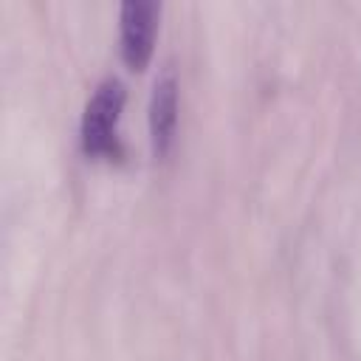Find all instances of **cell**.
I'll use <instances>...</instances> for the list:
<instances>
[{
	"mask_svg": "<svg viewBox=\"0 0 361 361\" xmlns=\"http://www.w3.org/2000/svg\"><path fill=\"white\" fill-rule=\"evenodd\" d=\"M127 102V90L121 79L107 76L96 85L93 96L85 104L82 113V149L93 158H118L121 155V138H118V118Z\"/></svg>",
	"mask_w": 361,
	"mask_h": 361,
	"instance_id": "6da1fadb",
	"label": "cell"
},
{
	"mask_svg": "<svg viewBox=\"0 0 361 361\" xmlns=\"http://www.w3.org/2000/svg\"><path fill=\"white\" fill-rule=\"evenodd\" d=\"M178 130V76L175 68H164L149 96V138L155 155H166Z\"/></svg>",
	"mask_w": 361,
	"mask_h": 361,
	"instance_id": "3957f363",
	"label": "cell"
},
{
	"mask_svg": "<svg viewBox=\"0 0 361 361\" xmlns=\"http://www.w3.org/2000/svg\"><path fill=\"white\" fill-rule=\"evenodd\" d=\"M158 14H161V6L155 0H124L118 8L121 59L135 71H141L152 56Z\"/></svg>",
	"mask_w": 361,
	"mask_h": 361,
	"instance_id": "7a4b0ae2",
	"label": "cell"
}]
</instances>
